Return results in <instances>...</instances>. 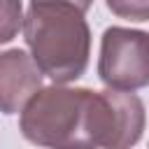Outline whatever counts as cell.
Here are the masks:
<instances>
[{
  "label": "cell",
  "instance_id": "6",
  "mask_svg": "<svg viewBox=\"0 0 149 149\" xmlns=\"http://www.w3.org/2000/svg\"><path fill=\"white\" fill-rule=\"evenodd\" d=\"M109 12L128 21H149V0H105Z\"/></svg>",
  "mask_w": 149,
  "mask_h": 149
},
{
  "label": "cell",
  "instance_id": "1",
  "mask_svg": "<svg viewBox=\"0 0 149 149\" xmlns=\"http://www.w3.org/2000/svg\"><path fill=\"white\" fill-rule=\"evenodd\" d=\"M144 105L130 91L42 86L23 107L21 135L44 149H130L144 130Z\"/></svg>",
  "mask_w": 149,
  "mask_h": 149
},
{
  "label": "cell",
  "instance_id": "7",
  "mask_svg": "<svg viewBox=\"0 0 149 149\" xmlns=\"http://www.w3.org/2000/svg\"><path fill=\"white\" fill-rule=\"evenodd\" d=\"M65 2H72L74 7H79L81 12H86V9L91 7V2H93V0H65Z\"/></svg>",
  "mask_w": 149,
  "mask_h": 149
},
{
  "label": "cell",
  "instance_id": "4",
  "mask_svg": "<svg viewBox=\"0 0 149 149\" xmlns=\"http://www.w3.org/2000/svg\"><path fill=\"white\" fill-rule=\"evenodd\" d=\"M42 70L23 49L0 51V112L19 114L42 88Z\"/></svg>",
  "mask_w": 149,
  "mask_h": 149
},
{
  "label": "cell",
  "instance_id": "3",
  "mask_svg": "<svg viewBox=\"0 0 149 149\" xmlns=\"http://www.w3.org/2000/svg\"><path fill=\"white\" fill-rule=\"evenodd\" d=\"M98 77L107 88L137 91L149 86V33L112 26L102 33Z\"/></svg>",
  "mask_w": 149,
  "mask_h": 149
},
{
  "label": "cell",
  "instance_id": "2",
  "mask_svg": "<svg viewBox=\"0 0 149 149\" xmlns=\"http://www.w3.org/2000/svg\"><path fill=\"white\" fill-rule=\"evenodd\" d=\"M23 40L35 65L54 84H70L88 68L91 30L84 12L65 0H30Z\"/></svg>",
  "mask_w": 149,
  "mask_h": 149
},
{
  "label": "cell",
  "instance_id": "5",
  "mask_svg": "<svg viewBox=\"0 0 149 149\" xmlns=\"http://www.w3.org/2000/svg\"><path fill=\"white\" fill-rule=\"evenodd\" d=\"M23 16L21 0H0V44H7L23 30Z\"/></svg>",
  "mask_w": 149,
  "mask_h": 149
}]
</instances>
